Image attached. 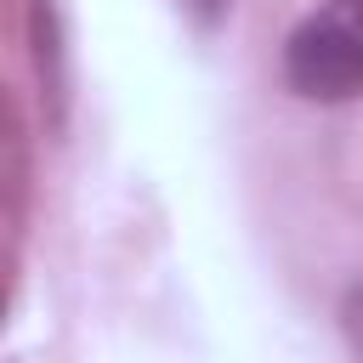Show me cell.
Returning <instances> with one entry per match:
<instances>
[{
	"label": "cell",
	"mask_w": 363,
	"mask_h": 363,
	"mask_svg": "<svg viewBox=\"0 0 363 363\" xmlns=\"http://www.w3.org/2000/svg\"><path fill=\"white\" fill-rule=\"evenodd\" d=\"M284 68L301 96H323V102L357 96L363 91V17L352 6L318 11L312 23H301L289 34Z\"/></svg>",
	"instance_id": "cell-1"
},
{
	"label": "cell",
	"mask_w": 363,
	"mask_h": 363,
	"mask_svg": "<svg viewBox=\"0 0 363 363\" xmlns=\"http://www.w3.org/2000/svg\"><path fill=\"white\" fill-rule=\"evenodd\" d=\"M346 335H352V346L363 357V289H352V301H346Z\"/></svg>",
	"instance_id": "cell-2"
},
{
	"label": "cell",
	"mask_w": 363,
	"mask_h": 363,
	"mask_svg": "<svg viewBox=\"0 0 363 363\" xmlns=\"http://www.w3.org/2000/svg\"><path fill=\"white\" fill-rule=\"evenodd\" d=\"M187 6H193V11H199V17H221V11H227V6H233V0H187Z\"/></svg>",
	"instance_id": "cell-3"
}]
</instances>
